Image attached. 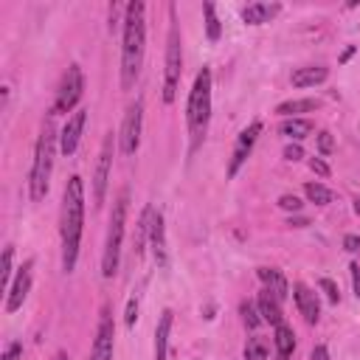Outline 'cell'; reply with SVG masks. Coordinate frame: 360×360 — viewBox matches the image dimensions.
Segmentation results:
<instances>
[{"label":"cell","instance_id":"7","mask_svg":"<svg viewBox=\"0 0 360 360\" xmlns=\"http://www.w3.org/2000/svg\"><path fill=\"white\" fill-rule=\"evenodd\" d=\"M84 93V73L79 65H70L59 82V90H56V101H53V112H70L79 98Z\"/></svg>","mask_w":360,"mask_h":360},{"label":"cell","instance_id":"3","mask_svg":"<svg viewBox=\"0 0 360 360\" xmlns=\"http://www.w3.org/2000/svg\"><path fill=\"white\" fill-rule=\"evenodd\" d=\"M211 121V68H202L194 76L188 104H186V124H188V152H197L208 135Z\"/></svg>","mask_w":360,"mask_h":360},{"label":"cell","instance_id":"27","mask_svg":"<svg viewBox=\"0 0 360 360\" xmlns=\"http://www.w3.org/2000/svg\"><path fill=\"white\" fill-rule=\"evenodd\" d=\"M245 360H267V340L253 335L245 343Z\"/></svg>","mask_w":360,"mask_h":360},{"label":"cell","instance_id":"38","mask_svg":"<svg viewBox=\"0 0 360 360\" xmlns=\"http://www.w3.org/2000/svg\"><path fill=\"white\" fill-rule=\"evenodd\" d=\"M352 287H354V295L360 298V264H352Z\"/></svg>","mask_w":360,"mask_h":360},{"label":"cell","instance_id":"18","mask_svg":"<svg viewBox=\"0 0 360 360\" xmlns=\"http://www.w3.org/2000/svg\"><path fill=\"white\" fill-rule=\"evenodd\" d=\"M172 321H174V312H172V309H163V312H160V321H158V326H155V360H166Z\"/></svg>","mask_w":360,"mask_h":360},{"label":"cell","instance_id":"19","mask_svg":"<svg viewBox=\"0 0 360 360\" xmlns=\"http://www.w3.org/2000/svg\"><path fill=\"white\" fill-rule=\"evenodd\" d=\"M326 76H329V68H323V65H309V68L292 70L290 82H292V87H315V84L326 82Z\"/></svg>","mask_w":360,"mask_h":360},{"label":"cell","instance_id":"42","mask_svg":"<svg viewBox=\"0 0 360 360\" xmlns=\"http://www.w3.org/2000/svg\"><path fill=\"white\" fill-rule=\"evenodd\" d=\"M53 360H68V357H65V354H56V357H53Z\"/></svg>","mask_w":360,"mask_h":360},{"label":"cell","instance_id":"8","mask_svg":"<svg viewBox=\"0 0 360 360\" xmlns=\"http://www.w3.org/2000/svg\"><path fill=\"white\" fill-rule=\"evenodd\" d=\"M141 121H143V104L141 98L135 104L127 107V115L121 121V132H118V149L121 155H135L141 146Z\"/></svg>","mask_w":360,"mask_h":360},{"label":"cell","instance_id":"24","mask_svg":"<svg viewBox=\"0 0 360 360\" xmlns=\"http://www.w3.org/2000/svg\"><path fill=\"white\" fill-rule=\"evenodd\" d=\"M152 205H146L143 208V214H141V219H138V228H135V248H132V253H135V259H141V253H143V239L149 236V219H152Z\"/></svg>","mask_w":360,"mask_h":360},{"label":"cell","instance_id":"30","mask_svg":"<svg viewBox=\"0 0 360 360\" xmlns=\"http://www.w3.org/2000/svg\"><path fill=\"white\" fill-rule=\"evenodd\" d=\"M318 149H321V155H332V149H335V138H332V132H326V129L318 132Z\"/></svg>","mask_w":360,"mask_h":360},{"label":"cell","instance_id":"26","mask_svg":"<svg viewBox=\"0 0 360 360\" xmlns=\"http://www.w3.org/2000/svg\"><path fill=\"white\" fill-rule=\"evenodd\" d=\"M202 11H205V34H208V39H211V42H217V39H219V34H222V25H219V17H217L214 3H205V6H202Z\"/></svg>","mask_w":360,"mask_h":360},{"label":"cell","instance_id":"33","mask_svg":"<svg viewBox=\"0 0 360 360\" xmlns=\"http://www.w3.org/2000/svg\"><path fill=\"white\" fill-rule=\"evenodd\" d=\"M343 248H346L349 253H360V236H357V233H346V236H343Z\"/></svg>","mask_w":360,"mask_h":360},{"label":"cell","instance_id":"28","mask_svg":"<svg viewBox=\"0 0 360 360\" xmlns=\"http://www.w3.org/2000/svg\"><path fill=\"white\" fill-rule=\"evenodd\" d=\"M239 312H242V321H245V326H248V329H256V326L262 323V315H259V307H256L253 301H242V307H239Z\"/></svg>","mask_w":360,"mask_h":360},{"label":"cell","instance_id":"1","mask_svg":"<svg viewBox=\"0 0 360 360\" xmlns=\"http://www.w3.org/2000/svg\"><path fill=\"white\" fill-rule=\"evenodd\" d=\"M82 225H84V183L79 174H70L65 183V191H62V217H59L62 270L65 273H73V267H76Z\"/></svg>","mask_w":360,"mask_h":360},{"label":"cell","instance_id":"20","mask_svg":"<svg viewBox=\"0 0 360 360\" xmlns=\"http://www.w3.org/2000/svg\"><path fill=\"white\" fill-rule=\"evenodd\" d=\"M259 278H262L264 290H270L278 301H284V298H287L290 287H287V278H284V273H281V270H276V267H259Z\"/></svg>","mask_w":360,"mask_h":360},{"label":"cell","instance_id":"36","mask_svg":"<svg viewBox=\"0 0 360 360\" xmlns=\"http://www.w3.org/2000/svg\"><path fill=\"white\" fill-rule=\"evenodd\" d=\"M135 321H138V298H129V304H127V326H135Z\"/></svg>","mask_w":360,"mask_h":360},{"label":"cell","instance_id":"4","mask_svg":"<svg viewBox=\"0 0 360 360\" xmlns=\"http://www.w3.org/2000/svg\"><path fill=\"white\" fill-rule=\"evenodd\" d=\"M56 129L53 121H42L37 146H34V163H31V174H28V194L34 202L45 200L48 186H51V172H53V152H56Z\"/></svg>","mask_w":360,"mask_h":360},{"label":"cell","instance_id":"2","mask_svg":"<svg viewBox=\"0 0 360 360\" xmlns=\"http://www.w3.org/2000/svg\"><path fill=\"white\" fill-rule=\"evenodd\" d=\"M146 51V6L141 0L124 8V42H121V87L129 90L141 73Z\"/></svg>","mask_w":360,"mask_h":360},{"label":"cell","instance_id":"9","mask_svg":"<svg viewBox=\"0 0 360 360\" xmlns=\"http://www.w3.org/2000/svg\"><path fill=\"white\" fill-rule=\"evenodd\" d=\"M110 166H112V132H107V138L101 141V152H98L96 172H93V202H96V205H101L104 197H107Z\"/></svg>","mask_w":360,"mask_h":360},{"label":"cell","instance_id":"5","mask_svg":"<svg viewBox=\"0 0 360 360\" xmlns=\"http://www.w3.org/2000/svg\"><path fill=\"white\" fill-rule=\"evenodd\" d=\"M127 205H129V191L121 188L112 214H110V228H107V242H104V256H101V276L112 278L118 273V259H121V239H124V225H127Z\"/></svg>","mask_w":360,"mask_h":360},{"label":"cell","instance_id":"17","mask_svg":"<svg viewBox=\"0 0 360 360\" xmlns=\"http://www.w3.org/2000/svg\"><path fill=\"white\" fill-rule=\"evenodd\" d=\"M278 11H281L278 3H250L242 8V20L248 25H262V22H270Z\"/></svg>","mask_w":360,"mask_h":360},{"label":"cell","instance_id":"16","mask_svg":"<svg viewBox=\"0 0 360 360\" xmlns=\"http://www.w3.org/2000/svg\"><path fill=\"white\" fill-rule=\"evenodd\" d=\"M256 307H259L262 321H267V323H273V326L284 323V309H281V301H278V298H276L270 290H262V292H259Z\"/></svg>","mask_w":360,"mask_h":360},{"label":"cell","instance_id":"39","mask_svg":"<svg viewBox=\"0 0 360 360\" xmlns=\"http://www.w3.org/2000/svg\"><path fill=\"white\" fill-rule=\"evenodd\" d=\"M309 360H329V352H326V346H323V343H318V346L312 349Z\"/></svg>","mask_w":360,"mask_h":360},{"label":"cell","instance_id":"12","mask_svg":"<svg viewBox=\"0 0 360 360\" xmlns=\"http://www.w3.org/2000/svg\"><path fill=\"white\" fill-rule=\"evenodd\" d=\"M31 270H34V259H25L22 267L17 270L11 287H8V298H6V312H17L22 307V301L28 298L31 290Z\"/></svg>","mask_w":360,"mask_h":360},{"label":"cell","instance_id":"10","mask_svg":"<svg viewBox=\"0 0 360 360\" xmlns=\"http://www.w3.org/2000/svg\"><path fill=\"white\" fill-rule=\"evenodd\" d=\"M112 338H115V323H112L110 307H101L93 349H90V360H112Z\"/></svg>","mask_w":360,"mask_h":360},{"label":"cell","instance_id":"22","mask_svg":"<svg viewBox=\"0 0 360 360\" xmlns=\"http://www.w3.org/2000/svg\"><path fill=\"white\" fill-rule=\"evenodd\" d=\"M273 343H276V360H290L292 349H295V335L287 323H278L276 326V335H273Z\"/></svg>","mask_w":360,"mask_h":360},{"label":"cell","instance_id":"6","mask_svg":"<svg viewBox=\"0 0 360 360\" xmlns=\"http://www.w3.org/2000/svg\"><path fill=\"white\" fill-rule=\"evenodd\" d=\"M169 37H166V68H163V101L172 104L177 96L180 73H183V45H180V25L174 20V6H169Z\"/></svg>","mask_w":360,"mask_h":360},{"label":"cell","instance_id":"32","mask_svg":"<svg viewBox=\"0 0 360 360\" xmlns=\"http://www.w3.org/2000/svg\"><path fill=\"white\" fill-rule=\"evenodd\" d=\"M278 205H281L284 211H298V208H301V200H298L295 194H281V197H278Z\"/></svg>","mask_w":360,"mask_h":360},{"label":"cell","instance_id":"25","mask_svg":"<svg viewBox=\"0 0 360 360\" xmlns=\"http://www.w3.org/2000/svg\"><path fill=\"white\" fill-rule=\"evenodd\" d=\"M304 194H307V200L315 202V205H329V202L335 200V194H332L323 183H307V186H304Z\"/></svg>","mask_w":360,"mask_h":360},{"label":"cell","instance_id":"23","mask_svg":"<svg viewBox=\"0 0 360 360\" xmlns=\"http://www.w3.org/2000/svg\"><path fill=\"white\" fill-rule=\"evenodd\" d=\"M312 121L309 118H284L281 121V127H278V132L281 135H287L290 141H304L307 135H312Z\"/></svg>","mask_w":360,"mask_h":360},{"label":"cell","instance_id":"35","mask_svg":"<svg viewBox=\"0 0 360 360\" xmlns=\"http://www.w3.org/2000/svg\"><path fill=\"white\" fill-rule=\"evenodd\" d=\"M309 169H312L315 174H321V177H329V166H326L321 158H309Z\"/></svg>","mask_w":360,"mask_h":360},{"label":"cell","instance_id":"37","mask_svg":"<svg viewBox=\"0 0 360 360\" xmlns=\"http://www.w3.org/2000/svg\"><path fill=\"white\" fill-rule=\"evenodd\" d=\"M20 352H22V346L14 340V343H8V346H6V352H3V360H17V357H20Z\"/></svg>","mask_w":360,"mask_h":360},{"label":"cell","instance_id":"41","mask_svg":"<svg viewBox=\"0 0 360 360\" xmlns=\"http://www.w3.org/2000/svg\"><path fill=\"white\" fill-rule=\"evenodd\" d=\"M354 214H360V197H354Z\"/></svg>","mask_w":360,"mask_h":360},{"label":"cell","instance_id":"40","mask_svg":"<svg viewBox=\"0 0 360 360\" xmlns=\"http://www.w3.org/2000/svg\"><path fill=\"white\" fill-rule=\"evenodd\" d=\"M290 225H295V228H304V225H309L304 217H298V219H290Z\"/></svg>","mask_w":360,"mask_h":360},{"label":"cell","instance_id":"14","mask_svg":"<svg viewBox=\"0 0 360 360\" xmlns=\"http://www.w3.org/2000/svg\"><path fill=\"white\" fill-rule=\"evenodd\" d=\"M292 295H295V307H298V312L304 315V321H307V323H318V318H321L318 292L309 290L304 281H295V284H292Z\"/></svg>","mask_w":360,"mask_h":360},{"label":"cell","instance_id":"13","mask_svg":"<svg viewBox=\"0 0 360 360\" xmlns=\"http://www.w3.org/2000/svg\"><path fill=\"white\" fill-rule=\"evenodd\" d=\"M84 124H87V110H76V112L68 118V124L62 127V132H59V152H62L65 158H70V155L76 152Z\"/></svg>","mask_w":360,"mask_h":360},{"label":"cell","instance_id":"29","mask_svg":"<svg viewBox=\"0 0 360 360\" xmlns=\"http://www.w3.org/2000/svg\"><path fill=\"white\" fill-rule=\"evenodd\" d=\"M318 287L326 292V298H329L332 304H338V301H340V290H338V284H335L332 278H321V281H318Z\"/></svg>","mask_w":360,"mask_h":360},{"label":"cell","instance_id":"21","mask_svg":"<svg viewBox=\"0 0 360 360\" xmlns=\"http://www.w3.org/2000/svg\"><path fill=\"white\" fill-rule=\"evenodd\" d=\"M318 107H321L318 98H290V101H281V104L276 107V112H278L281 118H295L298 112H315Z\"/></svg>","mask_w":360,"mask_h":360},{"label":"cell","instance_id":"11","mask_svg":"<svg viewBox=\"0 0 360 360\" xmlns=\"http://www.w3.org/2000/svg\"><path fill=\"white\" fill-rule=\"evenodd\" d=\"M259 132H262V121H253V124H248V127L239 132L236 146H233V155H231V163H228V177H236V172H239L242 163L248 160V155H250V149H253Z\"/></svg>","mask_w":360,"mask_h":360},{"label":"cell","instance_id":"31","mask_svg":"<svg viewBox=\"0 0 360 360\" xmlns=\"http://www.w3.org/2000/svg\"><path fill=\"white\" fill-rule=\"evenodd\" d=\"M11 256H14V248L8 245V248L3 250V270H0V273H3V284H8V278H11ZM8 287H11V284H8Z\"/></svg>","mask_w":360,"mask_h":360},{"label":"cell","instance_id":"15","mask_svg":"<svg viewBox=\"0 0 360 360\" xmlns=\"http://www.w3.org/2000/svg\"><path fill=\"white\" fill-rule=\"evenodd\" d=\"M149 245H152L155 262L163 267V264H166V231H163V217H160V211H152V219H149Z\"/></svg>","mask_w":360,"mask_h":360},{"label":"cell","instance_id":"34","mask_svg":"<svg viewBox=\"0 0 360 360\" xmlns=\"http://www.w3.org/2000/svg\"><path fill=\"white\" fill-rule=\"evenodd\" d=\"M284 158L295 163V160H301V158H304V149H301L298 143H290V146H284Z\"/></svg>","mask_w":360,"mask_h":360}]
</instances>
